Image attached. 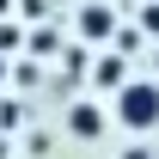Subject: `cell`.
I'll return each instance as SVG.
<instances>
[{
  "mask_svg": "<svg viewBox=\"0 0 159 159\" xmlns=\"http://www.w3.org/2000/svg\"><path fill=\"white\" fill-rule=\"evenodd\" d=\"M80 37H86V43H104V37H116V12H110L104 0L80 6Z\"/></svg>",
  "mask_w": 159,
  "mask_h": 159,
  "instance_id": "obj_3",
  "label": "cell"
},
{
  "mask_svg": "<svg viewBox=\"0 0 159 159\" xmlns=\"http://www.w3.org/2000/svg\"><path fill=\"white\" fill-rule=\"evenodd\" d=\"M104 129H110V110H98L92 98H74V104H67V135H74V141H104Z\"/></svg>",
  "mask_w": 159,
  "mask_h": 159,
  "instance_id": "obj_2",
  "label": "cell"
},
{
  "mask_svg": "<svg viewBox=\"0 0 159 159\" xmlns=\"http://www.w3.org/2000/svg\"><path fill=\"white\" fill-rule=\"evenodd\" d=\"M0 12H6V0H0Z\"/></svg>",
  "mask_w": 159,
  "mask_h": 159,
  "instance_id": "obj_6",
  "label": "cell"
},
{
  "mask_svg": "<svg viewBox=\"0 0 159 159\" xmlns=\"http://www.w3.org/2000/svg\"><path fill=\"white\" fill-rule=\"evenodd\" d=\"M122 80H129V55H122V49H110V55L98 61V86H104V92H116Z\"/></svg>",
  "mask_w": 159,
  "mask_h": 159,
  "instance_id": "obj_4",
  "label": "cell"
},
{
  "mask_svg": "<svg viewBox=\"0 0 159 159\" xmlns=\"http://www.w3.org/2000/svg\"><path fill=\"white\" fill-rule=\"evenodd\" d=\"M122 159H153V153H147V147H122Z\"/></svg>",
  "mask_w": 159,
  "mask_h": 159,
  "instance_id": "obj_5",
  "label": "cell"
},
{
  "mask_svg": "<svg viewBox=\"0 0 159 159\" xmlns=\"http://www.w3.org/2000/svg\"><path fill=\"white\" fill-rule=\"evenodd\" d=\"M110 122L129 135H153L159 129V80H122L110 92Z\"/></svg>",
  "mask_w": 159,
  "mask_h": 159,
  "instance_id": "obj_1",
  "label": "cell"
}]
</instances>
